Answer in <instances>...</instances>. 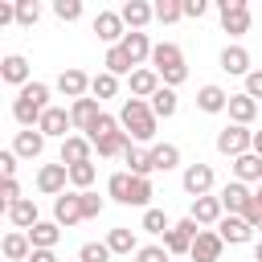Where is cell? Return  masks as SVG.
Masks as SVG:
<instances>
[{
  "mask_svg": "<svg viewBox=\"0 0 262 262\" xmlns=\"http://www.w3.org/2000/svg\"><path fill=\"white\" fill-rule=\"evenodd\" d=\"M119 123H123V131H127L135 143H151L160 119L151 115V102H147V98H127L123 111H119Z\"/></svg>",
  "mask_w": 262,
  "mask_h": 262,
  "instance_id": "1",
  "label": "cell"
},
{
  "mask_svg": "<svg viewBox=\"0 0 262 262\" xmlns=\"http://www.w3.org/2000/svg\"><path fill=\"white\" fill-rule=\"evenodd\" d=\"M217 151L221 156H246V151H254V131L250 127H237V123H229V127H221L217 131Z\"/></svg>",
  "mask_w": 262,
  "mask_h": 262,
  "instance_id": "6",
  "label": "cell"
},
{
  "mask_svg": "<svg viewBox=\"0 0 262 262\" xmlns=\"http://www.w3.org/2000/svg\"><path fill=\"white\" fill-rule=\"evenodd\" d=\"M246 94H250L254 102L262 98V70H250V74H246Z\"/></svg>",
  "mask_w": 262,
  "mask_h": 262,
  "instance_id": "49",
  "label": "cell"
},
{
  "mask_svg": "<svg viewBox=\"0 0 262 262\" xmlns=\"http://www.w3.org/2000/svg\"><path fill=\"white\" fill-rule=\"evenodd\" d=\"M106 246H111V254H135L139 250L135 246V229H127V225H115L106 233Z\"/></svg>",
  "mask_w": 262,
  "mask_h": 262,
  "instance_id": "34",
  "label": "cell"
},
{
  "mask_svg": "<svg viewBox=\"0 0 262 262\" xmlns=\"http://www.w3.org/2000/svg\"><path fill=\"white\" fill-rule=\"evenodd\" d=\"M196 106H201L205 115H221V111H229V94H225L221 86H213V82H209V86H201V90H196Z\"/></svg>",
  "mask_w": 262,
  "mask_h": 262,
  "instance_id": "22",
  "label": "cell"
},
{
  "mask_svg": "<svg viewBox=\"0 0 262 262\" xmlns=\"http://www.w3.org/2000/svg\"><path fill=\"white\" fill-rule=\"evenodd\" d=\"M221 70L246 78V74H250V53H246L242 45H225V49H221Z\"/></svg>",
  "mask_w": 262,
  "mask_h": 262,
  "instance_id": "29",
  "label": "cell"
},
{
  "mask_svg": "<svg viewBox=\"0 0 262 262\" xmlns=\"http://www.w3.org/2000/svg\"><path fill=\"white\" fill-rule=\"evenodd\" d=\"M254 156H262V131H254Z\"/></svg>",
  "mask_w": 262,
  "mask_h": 262,
  "instance_id": "53",
  "label": "cell"
},
{
  "mask_svg": "<svg viewBox=\"0 0 262 262\" xmlns=\"http://www.w3.org/2000/svg\"><path fill=\"white\" fill-rule=\"evenodd\" d=\"M131 184H135L131 172H115V176L106 180V196L119 201V205H131Z\"/></svg>",
  "mask_w": 262,
  "mask_h": 262,
  "instance_id": "33",
  "label": "cell"
},
{
  "mask_svg": "<svg viewBox=\"0 0 262 262\" xmlns=\"http://www.w3.org/2000/svg\"><path fill=\"white\" fill-rule=\"evenodd\" d=\"M4 213H8V221H12L16 229H25V233H29V229L41 221V217H37V201H29V196H20L16 205H8Z\"/></svg>",
  "mask_w": 262,
  "mask_h": 262,
  "instance_id": "25",
  "label": "cell"
},
{
  "mask_svg": "<svg viewBox=\"0 0 262 262\" xmlns=\"http://www.w3.org/2000/svg\"><path fill=\"white\" fill-rule=\"evenodd\" d=\"M180 4H184V16H192V20H196V16H205V8H209L205 0H180Z\"/></svg>",
  "mask_w": 262,
  "mask_h": 262,
  "instance_id": "51",
  "label": "cell"
},
{
  "mask_svg": "<svg viewBox=\"0 0 262 262\" xmlns=\"http://www.w3.org/2000/svg\"><path fill=\"white\" fill-rule=\"evenodd\" d=\"M90 94H94L98 102H102V98H115V94H119V78H115V74H106V70H102V74H94V78H90Z\"/></svg>",
  "mask_w": 262,
  "mask_h": 262,
  "instance_id": "38",
  "label": "cell"
},
{
  "mask_svg": "<svg viewBox=\"0 0 262 262\" xmlns=\"http://www.w3.org/2000/svg\"><path fill=\"white\" fill-rule=\"evenodd\" d=\"M37 20H41V4H37V0H16V25L33 29Z\"/></svg>",
  "mask_w": 262,
  "mask_h": 262,
  "instance_id": "41",
  "label": "cell"
},
{
  "mask_svg": "<svg viewBox=\"0 0 262 262\" xmlns=\"http://www.w3.org/2000/svg\"><path fill=\"white\" fill-rule=\"evenodd\" d=\"M217 12H221V29L229 37H246L250 33V4L246 0H217Z\"/></svg>",
  "mask_w": 262,
  "mask_h": 262,
  "instance_id": "5",
  "label": "cell"
},
{
  "mask_svg": "<svg viewBox=\"0 0 262 262\" xmlns=\"http://www.w3.org/2000/svg\"><path fill=\"white\" fill-rule=\"evenodd\" d=\"M0 78H4L8 86H20V90H25V86H29V61H25L20 53H8V57L0 61Z\"/></svg>",
  "mask_w": 262,
  "mask_h": 262,
  "instance_id": "20",
  "label": "cell"
},
{
  "mask_svg": "<svg viewBox=\"0 0 262 262\" xmlns=\"http://www.w3.org/2000/svg\"><path fill=\"white\" fill-rule=\"evenodd\" d=\"M151 70H156V74H160V82H164V86H172V90L188 78L184 53H180V45H172V41H160V45L151 49Z\"/></svg>",
  "mask_w": 262,
  "mask_h": 262,
  "instance_id": "4",
  "label": "cell"
},
{
  "mask_svg": "<svg viewBox=\"0 0 262 262\" xmlns=\"http://www.w3.org/2000/svg\"><path fill=\"white\" fill-rule=\"evenodd\" d=\"M188 217H192L196 225H217V221L225 217V209H221V196H196Z\"/></svg>",
  "mask_w": 262,
  "mask_h": 262,
  "instance_id": "18",
  "label": "cell"
},
{
  "mask_svg": "<svg viewBox=\"0 0 262 262\" xmlns=\"http://www.w3.org/2000/svg\"><path fill=\"white\" fill-rule=\"evenodd\" d=\"M0 196H4V209L16 205V201H20V184H16V180H4V184H0Z\"/></svg>",
  "mask_w": 262,
  "mask_h": 262,
  "instance_id": "50",
  "label": "cell"
},
{
  "mask_svg": "<svg viewBox=\"0 0 262 262\" xmlns=\"http://www.w3.org/2000/svg\"><path fill=\"white\" fill-rule=\"evenodd\" d=\"M143 229H147V233H168L172 221L164 217V209H147V213H143Z\"/></svg>",
  "mask_w": 262,
  "mask_h": 262,
  "instance_id": "43",
  "label": "cell"
},
{
  "mask_svg": "<svg viewBox=\"0 0 262 262\" xmlns=\"http://www.w3.org/2000/svg\"><path fill=\"white\" fill-rule=\"evenodd\" d=\"M258 229H262V225H258Z\"/></svg>",
  "mask_w": 262,
  "mask_h": 262,
  "instance_id": "56",
  "label": "cell"
},
{
  "mask_svg": "<svg viewBox=\"0 0 262 262\" xmlns=\"http://www.w3.org/2000/svg\"><path fill=\"white\" fill-rule=\"evenodd\" d=\"M70 119H74V127H78V131H90V127L102 119V111H98V98H78V102L70 106Z\"/></svg>",
  "mask_w": 262,
  "mask_h": 262,
  "instance_id": "23",
  "label": "cell"
},
{
  "mask_svg": "<svg viewBox=\"0 0 262 262\" xmlns=\"http://www.w3.org/2000/svg\"><path fill=\"white\" fill-rule=\"evenodd\" d=\"M102 66H106V74H115V78H123V74L131 78V74H135V70H131L135 61L127 57V49H123V45H115V49H106V61H102Z\"/></svg>",
  "mask_w": 262,
  "mask_h": 262,
  "instance_id": "36",
  "label": "cell"
},
{
  "mask_svg": "<svg viewBox=\"0 0 262 262\" xmlns=\"http://www.w3.org/2000/svg\"><path fill=\"white\" fill-rule=\"evenodd\" d=\"M254 262H262V242H258V246H254Z\"/></svg>",
  "mask_w": 262,
  "mask_h": 262,
  "instance_id": "54",
  "label": "cell"
},
{
  "mask_svg": "<svg viewBox=\"0 0 262 262\" xmlns=\"http://www.w3.org/2000/svg\"><path fill=\"white\" fill-rule=\"evenodd\" d=\"M45 111H49V86H45V82H29V86L16 94V102H12V119H16L25 131H33Z\"/></svg>",
  "mask_w": 262,
  "mask_h": 262,
  "instance_id": "2",
  "label": "cell"
},
{
  "mask_svg": "<svg viewBox=\"0 0 262 262\" xmlns=\"http://www.w3.org/2000/svg\"><path fill=\"white\" fill-rule=\"evenodd\" d=\"M180 184H184V192L196 201V196H209V188H213V168L209 164H188L184 168V176H180Z\"/></svg>",
  "mask_w": 262,
  "mask_h": 262,
  "instance_id": "9",
  "label": "cell"
},
{
  "mask_svg": "<svg viewBox=\"0 0 262 262\" xmlns=\"http://www.w3.org/2000/svg\"><path fill=\"white\" fill-rule=\"evenodd\" d=\"M147 102H151V115H156V119H172V115L180 111V98H176V90H172V86H160Z\"/></svg>",
  "mask_w": 262,
  "mask_h": 262,
  "instance_id": "28",
  "label": "cell"
},
{
  "mask_svg": "<svg viewBox=\"0 0 262 262\" xmlns=\"http://www.w3.org/2000/svg\"><path fill=\"white\" fill-rule=\"evenodd\" d=\"M94 176H98V172H94V160H90V164H74V168H70V184H74L78 192H90Z\"/></svg>",
  "mask_w": 262,
  "mask_h": 262,
  "instance_id": "39",
  "label": "cell"
},
{
  "mask_svg": "<svg viewBox=\"0 0 262 262\" xmlns=\"http://www.w3.org/2000/svg\"><path fill=\"white\" fill-rule=\"evenodd\" d=\"M57 90H61L66 98H74V102H78V98H86L90 78H86L82 70H74V66H70V70H61V74H57Z\"/></svg>",
  "mask_w": 262,
  "mask_h": 262,
  "instance_id": "17",
  "label": "cell"
},
{
  "mask_svg": "<svg viewBox=\"0 0 262 262\" xmlns=\"http://www.w3.org/2000/svg\"><path fill=\"white\" fill-rule=\"evenodd\" d=\"M90 156H94V143H90L86 135H70V139H61V164H66V168H74V164H90Z\"/></svg>",
  "mask_w": 262,
  "mask_h": 262,
  "instance_id": "16",
  "label": "cell"
},
{
  "mask_svg": "<svg viewBox=\"0 0 262 262\" xmlns=\"http://www.w3.org/2000/svg\"><path fill=\"white\" fill-rule=\"evenodd\" d=\"M147 201H151V180H147V176H135V184H131V205L147 209Z\"/></svg>",
  "mask_w": 262,
  "mask_h": 262,
  "instance_id": "45",
  "label": "cell"
},
{
  "mask_svg": "<svg viewBox=\"0 0 262 262\" xmlns=\"http://www.w3.org/2000/svg\"><path fill=\"white\" fill-rule=\"evenodd\" d=\"M70 127H74V119H70L66 106H49V111L41 115V123H37V131H41L45 139H49V135H53V139H70V135H66Z\"/></svg>",
  "mask_w": 262,
  "mask_h": 262,
  "instance_id": "13",
  "label": "cell"
},
{
  "mask_svg": "<svg viewBox=\"0 0 262 262\" xmlns=\"http://www.w3.org/2000/svg\"><path fill=\"white\" fill-rule=\"evenodd\" d=\"M82 213H86V221L98 217V213H102V196H98V192H82Z\"/></svg>",
  "mask_w": 262,
  "mask_h": 262,
  "instance_id": "48",
  "label": "cell"
},
{
  "mask_svg": "<svg viewBox=\"0 0 262 262\" xmlns=\"http://www.w3.org/2000/svg\"><path fill=\"white\" fill-rule=\"evenodd\" d=\"M196 233H201V225H196L192 217H184V221H176V225L164 233V250H168V254H188L192 242H196Z\"/></svg>",
  "mask_w": 262,
  "mask_h": 262,
  "instance_id": "7",
  "label": "cell"
},
{
  "mask_svg": "<svg viewBox=\"0 0 262 262\" xmlns=\"http://www.w3.org/2000/svg\"><path fill=\"white\" fill-rule=\"evenodd\" d=\"M172 254L164 250V246H139L135 250V262H168Z\"/></svg>",
  "mask_w": 262,
  "mask_h": 262,
  "instance_id": "46",
  "label": "cell"
},
{
  "mask_svg": "<svg viewBox=\"0 0 262 262\" xmlns=\"http://www.w3.org/2000/svg\"><path fill=\"white\" fill-rule=\"evenodd\" d=\"M254 201H258V205H262V184H258V192H254Z\"/></svg>",
  "mask_w": 262,
  "mask_h": 262,
  "instance_id": "55",
  "label": "cell"
},
{
  "mask_svg": "<svg viewBox=\"0 0 262 262\" xmlns=\"http://www.w3.org/2000/svg\"><path fill=\"white\" fill-rule=\"evenodd\" d=\"M29 254H33V242H29V233H8L4 237V258H12V262H29Z\"/></svg>",
  "mask_w": 262,
  "mask_h": 262,
  "instance_id": "35",
  "label": "cell"
},
{
  "mask_svg": "<svg viewBox=\"0 0 262 262\" xmlns=\"http://www.w3.org/2000/svg\"><path fill=\"white\" fill-rule=\"evenodd\" d=\"M86 139L94 143V151H98V156H123V151L131 147V135L123 131V123H119L115 115H102V119L86 131Z\"/></svg>",
  "mask_w": 262,
  "mask_h": 262,
  "instance_id": "3",
  "label": "cell"
},
{
  "mask_svg": "<svg viewBox=\"0 0 262 262\" xmlns=\"http://www.w3.org/2000/svg\"><path fill=\"white\" fill-rule=\"evenodd\" d=\"M66 184H70V168H66L61 160H57V164H41V172H37V188H41L45 196H61Z\"/></svg>",
  "mask_w": 262,
  "mask_h": 262,
  "instance_id": "8",
  "label": "cell"
},
{
  "mask_svg": "<svg viewBox=\"0 0 262 262\" xmlns=\"http://www.w3.org/2000/svg\"><path fill=\"white\" fill-rule=\"evenodd\" d=\"M180 164V147L176 143H156L151 147V172H172Z\"/></svg>",
  "mask_w": 262,
  "mask_h": 262,
  "instance_id": "32",
  "label": "cell"
},
{
  "mask_svg": "<svg viewBox=\"0 0 262 262\" xmlns=\"http://www.w3.org/2000/svg\"><path fill=\"white\" fill-rule=\"evenodd\" d=\"M160 86H164V82H160V74H156L151 66H139V70L131 74V98H151Z\"/></svg>",
  "mask_w": 262,
  "mask_h": 262,
  "instance_id": "21",
  "label": "cell"
},
{
  "mask_svg": "<svg viewBox=\"0 0 262 262\" xmlns=\"http://www.w3.org/2000/svg\"><path fill=\"white\" fill-rule=\"evenodd\" d=\"M12 151L20 156V160H37L41 151H45V135L33 127V131H16V139H12Z\"/></svg>",
  "mask_w": 262,
  "mask_h": 262,
  "instance_id": "24",
  "label": "cell"
},
{
  "mask_svg": "<svg viewBox=\"0 0 262 262\" xmlns=\"http://www.w3.org/2000/svg\"><path fill=\"white\" fill-rule=\"evenodd\" d=\"M254 115H258V102H254L246 90H242V94H229V119H233L237 127H250Z\"/></svg>",
  "mask_w": 262,
  "mask_h": 262,
  "instance_id": "26",
  "label": "cell"
},
{
  "mask_svg": "<svg viewBox=\"0 0 262 262\" xmlns=\"http://www.w3.org/2000/svg\"><path fill=\"white\" fill-rule=\"evenodd\" d=\"M29 242H33V250H53L61 242V225L57 221H37L29 229Z\"/></svg>",
  "mask_w": 262,
  "mask_h": 262,
  "instance_id": "27",
  "label": "cell"
},
{
  "mask_svg": "<svg viewBox=\"0 0 262 262\" xmlns=\"http://www.w3.org/2000/svg\"><path fill=\"white\" fill-rule=\"evenodd\" d=\"M217 196H221V209H225V213H229V217H242V213H246V205H250V196H254V192H250V188H246V184H242V180H229V184H225V188H221V192H217Z\"/></svg>",
  "mask_w": 262,
  "mask_h": 262,
  "instance_id": "15",
  "label": "cell"
},
{
  "mask_svg": "<svg viewBox=\"0 0 262 262\" xmlns=\"http://www.w3.org/2000/svg\"><path fill=\"white\" fill-rule=\"evenodd\" d=\"M53 221L57 225H78V221H86V213H82V192H61L57 201H53Z\"/></svg>",
  "mask_w": 262,
  "mask_h": 262,
  "instance_id": "10",
  "label": "cell"
},
{
  "mask_svg": "<svg viewBox=\"0 0 262 262\" xmlns=\"http://www.w3.org/2000/svg\"><path fill=\"white\" fill-rule=\"evenodd\" d=\"M233 176H237L242 184H250V180H258V184H262V156H254V151L237 156V160H233Z\"/></svg>",
  "mask_w": 262,
  "mask_h": 262,
  "instance_id": "30",
  "label": "cell"
},
{
  "mask_svg": "<svg viewBox=\"0 0 262 262\" xmlns=\"http://www.w3.org/2000/svg\"><path fill=\"white\" fill-rule=\"evenodd\" d=\"M119 16H123V25H127L131 33H143V25L156 20V4H147V0H127V4L119 8Z\"/></svg>",
  "mask_w": 262,
  "mask_h": 262,
  "instance_id": "14",
  "label": "cell"
},
{
  "mask_svg": "<svg viewBox=\"0 0 262 262\" xmlns=\"http://www.w3.org/2000/svg\"><path fill=\"white\" fill-rule=\"evenodd\" d=\"M123 160H127V172L131 176H151V151H143V147H127L123 151Z\"/></svg>",
  "mask_w": 262,
  "mask_h": 262,
  "instance_id": "37",
  "label": "cell"
},
{
  "mask_svg": "<svg viewBox=\"0 0 262 262\" xmlns=\"http://www.w3.org/2000/svg\"><path fill=\"white\" fill-rule=\"evenodd\" d=\"M78 262H111V246L106 242H86L78 250Z\"/></svg>",
  "mask_w": 262,
  "mask_h": 262,
  "instance_id": "42",
  "label": "cell"
},
{
  "mask_svg": "<svg viewBox=\"0 0 262 262\" xmlns=\"http://www.w3.org/2000/svg\"><path fill=\"white\" fill-rule=\"evenodd\" d=\"M53 16L57 20H78L82 16V0H53Z\"/></svg>",
  "mask_w": 262,
  "mask_h": 262,
  "instance_id": "44",
  "label": "cell"
},
{
  "mask_svg": "<svg viewBox=\"0 0 262 262\" xmlns=\"http://www.w3.org/2000/svg\"><path fill=\"white\" fill-rule=\"evenodd\" d=\"M94 33H98V41H106V45L115 49V45H123L127 25H123L119 12H98V16H94Z\"/></svg>",
  "mask_w": 262,
  "mask_h": 262,
  "instance_id": "12",
  "label": "cell"
},
{
  "mask_svg": "<svg viewBox=\"0 0 262 262\" xmlns=\"http://www.w3.org/2000/svg\"><path fill=\"white\" fill-rule=\"evenodd\" d=\"M184 16V4L180 0H156V20L160 25H176Z\"/></svg>",
  "mask_w": 262,
  "mask_h": 262,
  "instance_id": "40",
  "label": "cell"
},
{
  "mask_svg": "<svg viewBox=\"0 0 262 262\" xmlns=\"http://www.w3.org/2000/svg\"><path fill=\"white\" fill-rule=\"evenodd\" d=\"M221 250H225L221 233H217V229H201L196 242H192V250H188V258H192V262H217Z\"/></svg>",
  "mask_w": 262,
  "mask_h": 262,
  "instance_id": "11",
  "label": "cell"
},
{
  "mask_svg": "<svg viewBox=\"0 0 262 262\" xmlns=\"http://www.w3.org/2000/svg\"><path fill=\"white\" fill-rule=\"evenodd\" d=\"M16 160H20V156H16L12 147L0 151V172H4V180H16Z\"/></svg>",
  "mask_w": 262,
  "mask_h": 262,
  "instance_id": "47",
  "label": "cell"
},
{
  "mask_svg": "<svg viewBox=\"0 0 262 262\" xmlns=\"http://www.w3.org/2000/svg\"><path fill=\"white\" fill-rule=\"evenodd\" d=\"M217 233H221V242H229V246H242V242H250L254 237V225H246L242 217H221L217 221Z\"/></svg>",
  "mask_w": 262,
  "mask_h": 262,
  "instance_id": "19",
  "label": "cell"
},
{
  "mask_svg": "<svg viewBox=\"0 0 262 262\" xmlns=\"http://www.w3.org/2000/svg\"><path fill=\"white\" fill-rule=\"evenodd\" d=\"M123 49H127V57L139 66V61H151V49H156V45L147 41V33H127V37H123Z\"/></svg>",
  "mask_w": 262,
  "mask_h": 262,
  "instance_id": "31",
  "label": "cell"
},
{
  "mask_svg": "<svg viewBox=\"0 0 262 262\" xmlns=\"http://www.w3.org/2000/svg\"><path fill=\"white\" fill-rule=\"evenodd\" d=\"M29 262H57V254H53V250H33Z\"/></svg>",
  "mask_w": 262,
  "mask_h": 262,
  "instance_id": "52",
  "label": "cell"
}]
</instances>
